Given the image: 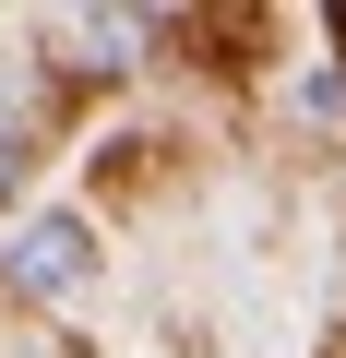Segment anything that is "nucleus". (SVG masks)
<instances>
[{"label": "nucleus", "mask_w": 346, "mask_h": 358, "mask_svg": "<svg viewBox=\"0 0 346 358\" xmlns=\"http://www.w3.org/2000/svg\"><path fill=\"white\" fill-rule=\"evenodd\" d=\"M96 275V227L84 215H36L24 239H13V287H36V299H72Z\"/></svg>", "instance_id": "1"}]
</instances>
